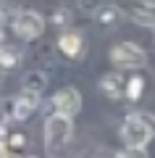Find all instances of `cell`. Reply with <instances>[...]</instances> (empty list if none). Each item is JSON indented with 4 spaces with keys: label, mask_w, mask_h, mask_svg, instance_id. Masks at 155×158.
Wrapping results in <instances>:
<instances>
[{
    "label": "cell",
    "mask_w": 155,
    "mask_h": 158,
    "mask_svg": "<svg viewBox=\"0 0 155 158\" xmlns=\"http://www.w3.org/2000/svg\"><path fill=\"white\" fill-rule=\"evenodd\" d=\"M111 61L116 69H142L147 63V53L134 42H118L111 48Z\"/></svg>",
    "instance_id": "3957f363"
},
{
    "label": "cell",
    "mask_w": 155,
    "mask_h": 158,
    "mask_svg": "<svg viewBox=\"0 0 155 158\" xmlns=\"http://www.w3.org/2000/svg\"><path fill=\"white\" fill-rule=\"evenodd\" d=\"M71 132H74V121L68 116H61V113L47 116L45 118V145H47V150L63 148L71 140Z\"/></svg>",
    "instance_id": "7a4b0ae2"
},
{
    "label": "cell",
    "mask_w": 155,
    "mask_h": 158,
    "mask_svg": "<svg viewBox=\"0 0 155 158\" xmlns=\"http://www.w3.org/2000/svg\"><path fill=\"white\" fill-rule=\"evenodd\" d=\"M21 61L18 50H11V48H0V69H11Z\"/></svg>",
    "instance_id": "7c38bea8"
},
{
    "label": "cell",
    "mask_w": 155,
    "mask_h": 158,
    "mask_svg": "<svg viewBox=\"0 0 155 158\" xmlns=\"http://www.w3.org/2000/svg\"><path fill=\"white\" fill-rule=\"evenodd\" d=\"M50 106L55 108L53 113H61V116L74 118L79 111H82V95H79V90H74V87H63V90L53 98Z\"/></svg>",
    "instance_id": "5b68a950"
},
{
    "label": "cell",
    "mask_w": 155,
    "mask_h": 158,
    "mask_svg": "<svg viewBox=\"0 0 155 158\" xmlns=\"http://www.w3.org/2000/svg\"><path fill=\"white\" fill-rule=\"evenodd\" d=\"M100 90L105 92L108 98H121L124 95V79H121V74H116V71L105 74V77L100 79Z\"/></svg>",
    "instance_id": "9c48e42d"
},
{
    "label": "cell",
    "mask_w": 155,
    "mask_h": 158,
    "mask_svg": "<svg viewBox=\"0 0 155 158\" xmlns=\"http://www.w3.org/2000/svg\"><path fill=\"white\" fill-rule=\"evenodd\" d=\"M118 19H121V11L113 8V6H105V8L97 11V21L100 24H113V21H118Z\"/></svg>",
    "instance_id": "4fadbf2b"
},
{
    "label": "cell",
    "mask_w": 155,
    "mask_h": 158,
    "mask_svg": "<svg viewBox=\"0 0 155 158\" xmlns=\"http://www.w3.org/2000/svg\"><path fill=\"white\" fill-rule=\"evenodd\" d=\"M155 137V116L153 113H129L121 124V140L129 148H145Z\"/></svg>",
    "instance_id": "6da1fadb"
},
{
    "label": "cell",
    "mask_w": 155,
    "mask_h": 158,
    "mask_svg": "<svg viewBox=\"0 0 155 158\" xmlns=\"http://www.w3.org/2000/svg\"><path fill=\"white\" fill-rule=\"evenodd\" d=\"M58 48H61L63 56L68 58H79L84 53V37L79 32H63L61 37H58Z\"/></svg>",
    "instance_id": "ba28073f"
},
{
    "label": "cell",
    "mask_w": 155,
    "mask_h": 158,
    "mask_svg": "<svg viewBox=\"0 0 155 158\" xmlns=\"http://www.w3.org/2000/svg\"><path fill=\"white\" fill-rule=\"evenodd\" d=\"M142 90H145V79L139 77V74H134L126 82V87H124V95H126L129 100H139V98H142Z\"/></svg>",
    "instance_id": "30bf717a"
},
{
    "label": "cell",
    "mask_w": 155,
    "mask_h": 158,
    "mask_svg": "<svg viewBox=\"0 0 155 158\" xmlns=\"http://www.w3.org/2000/svg\"><path fill=\"white\" fill-rule=\"evenodd\" d=\"M45 85H47V77L42 71H32L24 77V90H34V92H42Z\"/></svg>",
    "instance_id": "8fae6325"
},
{
    "label": "cell",
    "mask_w": 155,
    "mask_h": 158,
    "mask_svg": "<svg viewBox=\"0 0 155 158\" xmlns=\"http://www.w3.org/2000/svg\"><path fill=\"white\" fill-rule=\"evenodd\" d=\"M53 21H58V24H66V21H68V13H66V11L55 13V19H53Z\"/></svg>",
    "instance_id": "9a60e30c"
},
{
    "label": "cell",
    "mask_w": 155,
    "mask_h": 158,
    "mask_svg": "<svg viewBox=\"0 0 155 158\" xmlns=\"http://www.w3.org/2000/svg\"><path fill=\"white\" fill-rule=\"evenodd\" d=\"M13 32L21 40H37L45 32V19L37 11H18L13 19Z\"/></svg>",
    "instance_id": "277c9868"
},
{
    "label": "cell",
    "mask_w": 155,
    "mask_h": 158,
    "mask_svg": "<svg viewBox=\"0 0 155 158\" xmlns=\"http://www.w3.org/2000/svg\"><path fill=\"white\" fill-rule=\"evenodd\" d=\"M132 19L139 27H155V0H134Z\"/></svg>",
    "instance_id": "52a82bcc"
},
{
    "label": "cell",
    "mask_w": 155,
    "mask_h": 158,
    "mask_svg": "<svg viewBox=\"0 0 155 158\" xmlns=\"http://www.w3.org/2000/svg\"><path fill=\"white\" fill-rule=\"evenodd\" d=\"M39 106V92H34V90H21V95L16 98V100L11 103V116L16 118V121H27L29 116L34 113V108Z\"/></svg>",
    "instance_id": "8992f818"
},
{
    "label": "cell",
    "mask_w": 155,
    "mask_h": 158,
    "mask_svg": "<svg viewBox=\"0 0 155 158\" xmlns=\"http://www.w3.org/2000/svg\"><path fill=\"white\" fill-rule=\"evenodd\" d=\"M116 158H147V150L145 148H124V150L116 153Z\"/></svg>",
    "instance_id": "5bb4252c"
}]
</instances>
